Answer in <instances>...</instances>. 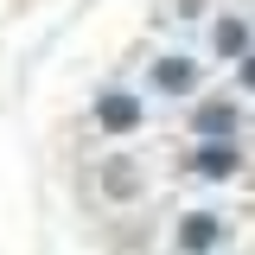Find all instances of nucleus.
<instances>
[{"label":"nucleus","mask_w":255,"mask_h":255,"mask_svg":"<svg viewBox=\"0 0 255 255\" xmlns=\"http://www.w3.org/2000/svg\"><path fill=\"white\" fill-rule=\"evenodd\" d=\"M140 122H147V109H140L134 90H96V128H102V134L122 140V134H134Z\"/></svg>","instance_id":"f257e3e1"},{"label":"nucleus","mask_w":255,"mask_h":255,"mask_svg":"<svg viewBox=\"0 0 255 255\" xmlns=\"http://www.w3.org/2000/svg\"><path fill=\"white\" fill-rule=\"evenodd\" d=\"M147 83H153L159 96H191L198 83H204V70L191 58H153V70H147Z\"/></svg>","instance_id":"f03ea898"},{"label":"nucleus","mask_w":255,"mask_h":255,"mask_svg":"<svg viewBox=\"0 0 255 255\" xmlns=\"http://www.w3.org/2000/svg\"><path fill=\"white\" fill-rule=\"evenodd\" d=\"M236 102H223V96H211V102H198V115H191V134L198 140H236Z\"/></svg>","instance_id":"7ed1b4c3"},{"label":"nucleus","mask_w":255,"mask_h":255,"mask_svg":"<svg viewBox=\"0 0 255 255\" xmlns=\"http://www.w3.org/2000/svg\"><path fill=\"white\" fill-rule=\"evenodd\" d=\"M236 166H243L236 140H198V153H191V172L198 179H230Z\"/></svg>","instance_id":"20e7f679"},{"label":"nucleus","mask_w":255,"mask_h":255,"mask_svg":"<svg viewBox=\"0 0 255 255\" xmlns=\"http://www.w3.org/2000/svg\"><path fill=\"white\" fill-rule=\"evenodd\" d=\"M217 236H223V223L211 211H185L179 217V249H217Z\"/></svg>","instance_id":"39448f33"},{"label":"nucleus","mask_w":255,"mask_h":255,"mask_svg":"<svg viewBox=\"0 0 255 255\" xmlns=\"http://www.w3.org/2000/svg\"><path fill=\"white\" fill-rule=\"evenodd\" d=\"M211 45H217L223 58H249L255 32H249V19H217V26H211Z\"/></svg>","instance_id":"423d86ee"},{"label":"nucleus","mask_w":255,"mask_h":255,"mask_svg":"<svg viewBox=\"0 0 255 255\" xmlns=\"http://www.w3.org/2000/svg\"><path fill=\"white\" fill-rule=\"evenodd\" d=\"M236 77H243V90H255V51H249V58H236Z\"/></svg>","instance_id":"0eeeda50"}]
</instances>
